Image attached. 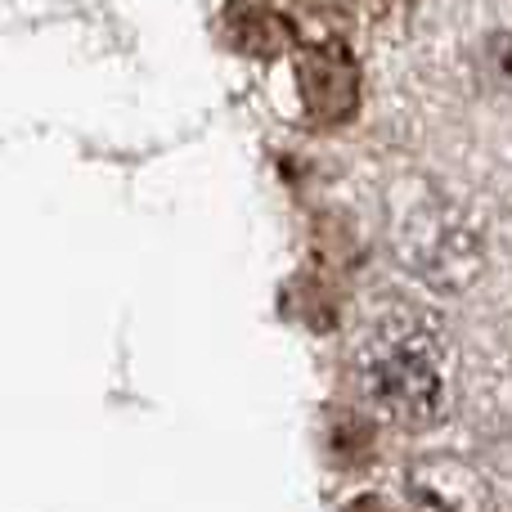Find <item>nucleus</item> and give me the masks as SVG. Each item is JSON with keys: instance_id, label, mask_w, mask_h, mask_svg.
Returning a JSON list of instances; mask_svg holds the SVG:
<instances>
[{"instance_id": "1", "label": "nucleus", "mask_w": 512, "mask_h": 512, "mask_svg": "<svg viewBox=\"0 0 512 512\" xmlns=\"http://www.w3.org/2000/svg\"><path fill=\"white\" fill-rule=\"evenodd\" d=\"M360 396L396 427H432L450 405V351L423 310L387 306L355 337Z\"/></svg>"}, {"instance_id": "3", "label": "nucleus", "mask_w": 512, "mask_h": 512, "mask_svg": "<svg viewBox=\"0 0 512 512\" xmlns=\"http://www.w3.org/2000/svg\"><path fill=\"white\" fill-rule=\"evenodd\" d=\"M405 495L414 512H490V486L472 463L454 454H427L405 472Z\"/></svg>"}, {"instance_id": "5", "label": "nucleus", "mask_w": 512, "mask_h": 512, "mask_svg": "<svg viewBox=\"0 0 512 512\" xmlns=\"http://www.w3.org/2000/svg\"><path fill=\"white\" fill-rule=\"evenodd\" d=\"M373 436L369 427H364V418L355 414H328V454H333L342 468H355V463H364V454H369Z\"/></svg>"}, {"instance_id": "4", "label": "nucleus", "mask_w": 512, "mask_h": 512, "mask_svg": "<svg viewBox=\"0 0 512 512\" xmlns=\"http://www.w3.org/2000/svg\"><path fill=\"white\" fill-rule=\"evenodd\" d=\"M221 36L248 59H279L297 41V23L265 0H230L221 9Z\"/></svg>"}, {"instance_id": "2", "label": "nucleus", "mask_w": 512, "mask_h": 512, "mask_svg": "<svg viewBox=\"0 0 512 512\" xmlns=\"http://www.w3.org/2000/svg\"><path fill=\"white\" fill-rule=\"evenodd\" d=\"M297 95L315 126H342L360 108V63L351 45L324 36L297 54Z\"/></svg>"}, {"instance_id": "6", "label": "nucleus", "mask_w": 512, "mask_h": 512, "mask_svg": "<svg viewBox=\"0 0 512 512\" xmlns=\"http://www.w3.org/2000/svg\"><path fill=\"white\" fill-rule=\"evenodd\" d=\"M346 512H391V508H387V504H382V499L364 495V499H355V504H351V508H346Z\"/></svg>"}]
</instances>
